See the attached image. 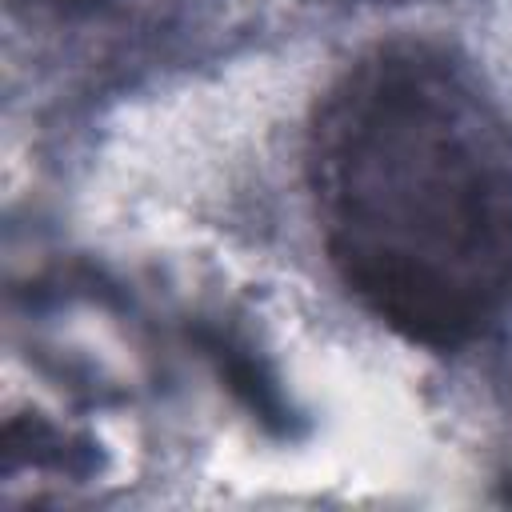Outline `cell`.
<instances>
[{
    "mask_svg": "<svg viewBox=\"0 0 512 512\" xmlns=\"http://www.w3.org/2000/svg\"><path fill=\"white\" fill-rule=\"evenodd\" d=\"M308 192L336 280L400 340L464 352L512 316V124L452 48L356 56L312 112Z\"/></svg>",
    "mask_w": 512,
    "mask_h": 512,
    "instance_id": "6da1fadb",
    "label": "cell"
}]
</instances>
